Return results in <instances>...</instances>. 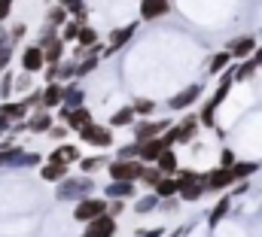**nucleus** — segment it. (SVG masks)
<instances>
[{"instance_id": "24", "label": "nucleus", "mask_w": 262, "mask_h": 237, "mask_svg": "<svg viewBox=\"0 0 262 237\" xmlns=\"http://www.w3.org/2000/svg\"><path fill=\"white\" fill-rule=\"evenodd\" d=\"M134 122H137L134 110H131V107H119V110H116V113L110 116L107 128H134Z\"/></svg>"}, {"instance_id": "7", "label": "nucleus", "mask_w": 262, "mask_h": 237, "mask_svg": "<svg viewBox=\"0 0 262 237\" xmlns=\"http://www.w3.org/2000/svg\"><path fill=\"white\" fill-rule=\"evenodd\" d=\"M201 94H204V82H192V85H186V88H180L171 101H168V110H177V113H183V110H189L192 104L201 101Z\"/></svg>"}, {"instance_id": "30", "label": "nucleus", "mask_w": 262, "mask_h": 237, "mask_svg": "<svg viewBox=\"0 0 262 237\" xmlns=\"http://www.w3.org/2000/svg\"><path fill=\"white\" fill-rule=\"evenodd\" d=\"M28 113H31V110H28L25 104H0V116H6L12 125H15V122H25Z\"/></svg>"}, {"instance_id": "22", "label": "nucleus", "mask_w": 262, "mask_h": 237, "mask_svg": "<svg viewBox=\"0 0 262 237\" xmlns=\"http://www.w3.org/2000/svg\"><path fill=\"white\" fill-rule=\"evenodd\" d=\"M110 161H113L110 155H89V158H79V171H82V177H92L95 171L107 168Z\"/></svg>"}, {"instance_id": "52", "label": "nucleus", "mask_w": 262, "mask_h": 237, "mask_svg": "<svg viewBox=\"0 0 262 237\" xmlns=\"http://www.w3.org/2000/svg\"><path fill=\"white\" fill-rule=\"evenodd\" d=\"M259 37H262V31H259Z\"/></svg>"}, {"instance_id": "6", "label": "nucleus", "mask_w": 262, "mask_h": 237, "mask_svg": "<svg viewBox=\"0 0 262 237\" xmlns=\"http://www.w3.org/2000/svg\"><path fill=\"white\" fill-rule=\"evenodd\" d=\"M143 168L146 164H140V161H110L107 164V174L110 179H116V182H137V179L143 177Z\"/></svg>"}, {"instance_id": "44", "label": "nucleus", "mask_w": 262, "mask_h": 237, "mask_svg": "<svg viewBox=\"0 0 262 237\" xmlns=\"http://www.w3.org/2000/svg\"><path fill=\"white\" fill-rule=\"evenodd\" d=\"M165 234H168V231H165L162 225H159V228H149V231H143V228L134 231V237H165Z\"/></svg>"}, {"instance_id": "21", "label": "nucleus", "mask_w": 262, "mask_h": 237, "mask_svg": "<svg viewBox=\"0 0 262 237\" xmlns=\"http://www.w3.org/2000/svg\"><path fill=\"white\" fill-rule=\"evenodd\" d=\"M232 64H235V61H232V55H229V52L223 49V52L210 55V61H207V73H210V76H223V73H226V70H229Z\"/></svg>"}, {"instance_id": "4", "label": "nucleus", "mask_w": 262, "mask_h": 237, "mask_svg": "<svg viewBox=\"0 0 262 237\" xmlns=\"http://www.w3.org/2000/svg\"><path fill=\"white\" fill-rule=\"evenodd\" d=\"M107 213V201H101V198H82V201H76V207H73V219L76 222H82V225H89V222H95L98 216H104Z\"/></svg>"}, {"instance_id": "26", "label": "nucleus", "mask_w": 262, "mask_h": 237, "mask_svg": "<svg viewBox=\"0 0 262 237\" xmlns=\"http://www.w3.org/2000/svg\"><path fill=\"white\" fill-rule=\"evenodd\" d=\"M177 192H180V188H177V179L174 177H162V182L152 188V195H156L159 201H171V198H177Z\"/></svg>"}, {"instance_id": "49", "label": "nucleus", "mask_w": 262, "mask_h": 237, "mask_svg": "<svg viewBox=\"0 0 262 237\" xmlns=\"http://www.w3.org/2000/svg\"><path fill=\"white\" fill-rule=\"evenodd\" d=\"M6 128H12V122H9V118H6V116H0V134H3Z\"/></svg>"}, {"instance_id": "39", "label": "nucleus", "mask_w": 262, "mask_h": 237, "mask_svg": "<svg viewBox=\"0 0 262 237\" xmlns=\"http://www.w3.org/2000/svg\"><path fill=\"white\" fill-rule=\"evenodd\" d=\"M12 82H15V76H12V73H3V76H0V98H3V101L12 94Z\"/></svg>"}, {"instance_id": "3", "label": "nucleus", "mask_w": 262, "mask_h": 237, "mask_svg": "<svg viewBox=\"0 0 262 237\" xmlns=\"http://www.w3.org/2000/svg\"><path fill=\"white\" fill-rule=\"evenodd\" d=\"M201 131V122H198V113H186L177 125H171V137H174V146H186L192 143Z\"/></svg>"}, {"instance_id": "2", "label": "nucleus", "mask_w": 262, "mask_h": 237, "mask_svg": "<svg viewBox=\"0 0 262 237\" xmlns=\"http://www.w3.org/2000/svg\"><path fill=\"white\" fill-rule=\"evenodd\" d=\"M79 134V140L82 143H89V146H98V149H110L113 146V128H107V125H98V122H89L82 131H76Z\"/></svg>"}, {"instance_id": "14", "label": "nucleus", "mask_w": 262, "mask_h": 237, "mask_svg": "<svg viewBox=\"0 0 262 237\" xmlns=\"http://www.w3.org/2000/svg\"><path fill=\"white\" fill-rule=\"evenodd\" d=\"M232 185H235V179H232V174L226 168H213V171L204 174V188L207 192H226Z\"/></svg>"}, {"instance_id": "51", "label": "nucleus", "mask_w": 262, "mask_h": 237, "mask_svg": "<svg viewBox=\"0 0 262 237\" xmlns=\"http://www.w3.org/2000/svg\"><path fill=\"white\" fill-rule=\"evenodd\" d=\"M165 237H183V228H177V231H171V234H165Z\"/></svg>"}, {"instance_id": "12", "label": "nucleus", "mask_w": 262, "mask_h": 237, "mask_svg": "<svg viewBox=\"0 0 262 237\" xmlns=\"http://www.w3.org/2000/svg\"><path fill=\"white\" fill-rule=\"evenodd\" d=\"M168 12H171V0H140V9H137L140 21H159Z\"/></svg>"}, {"instance_id": "43", "label": "nucleus", "mask_w": 262, "mask_h": 237, "mask_svg": "<svg viewBox=\"0 0 262 237\" xmlns=\"http://www.w3.org/2000/svg\"><path fill=\"white\" fill-rule=\"evenodd\" d=\"M49 137H52L55 143H61V140L67 137V128L64 125H52V128H49Z\"/></svg>"}, {"instance_id": "16", "label": "nucleus", "mask_w": 262, "mask_h": 237, "mask_svg": "<svg viewBox=\"0 0 262 237\" xmlns=\"http://www.w3.org/2000/svg\"><path fill=\"white\" fill-rule=\"evenodd\" d=\"M165 149H168V146H165V140H162V137H159V140H149V143H140V164L152 168Z\"/></svg>"}, {"instance_id": "25", "label": "nucleus", "mask_w": 262, "mask_h": 237, "mask_svg": "<svg viewBox=\"0 0 262 237\" xmlns=\"http://www.w3.org/2000/svg\"><path fill=\"white\" fill-rule=\"evenodd\" d=\"M256 171H259V161H241V158H238V161H235V168H232L229 174H232L235 182H244V179L253 177Z\"/></svg>"}, {"instance_id": "35", "label": "nucleus", "mask_w": 262, "mask_h": 237, "mask_svg": "<svg viewBox=\"0 0 262 237\" xmlns=\"http://www.w3.org/2000/svg\"><path fill=\"white\" fill-rule=\"evenodd\" d=\"M256 70H259V67L253 64V58L241 61V64H235V79H241V82H244V79H250V76H253Z\"/></svg>"}, {"instance_id": "45", "label": "nucleus", "mask_w": 262, "mask_h": 237, "mask_svg": "<svg viewBox=\"0 0 262 237\" xmlns=\"http://www.w3.org/2000/svg\"><path fill=\"white\" fill-rule=\"evenodd\" d=\"M12 88H15V91H31V76H28V73L18 76V79L12 82Z\"/></svg>"}, {"instance_id": "8", "label": "nucleus", "mask_w": 262, "mask_h": 237, "mask_svg": "<svg viewBox=\"0 0 262 237\" xmlns=\"http://www.w3.org/2000/svg\"><path fill=\"white\" fill-rule=\"evenodd\" d=\"M256 46H259V40H256V37H235V40L226 46V52L232 55V61H235V64H241V61L253 58Z\"/></svg>"}, {"instance_id": "32", "label": "nucleus", "mask_w": 262, "mask_h": 237, "mask_svg": "<svg viewBox=\"0 0 262 237\" xmlns=\"http://www.w3.org/2000/svg\"><path fill=\"white\" fill-rule=\"evenodd\" d=\"M159 207H162V201H159L156 195H143V198L134 201V213H140V216H146V213H152V210H159Z\"/></svg>"}, {"instance_id": "29", "label": "nucleus", "mask_w": 262, "mask_h": 237, "mask_svg": "<svg viewBox=\"0 0 262 237\" xmlns=\"http://www.w3.org/2000/svg\"><path fill=\"white\" fill-rule=\"evenodd\" d=\"M207 188H204V174H201V179L198 182H192V185H186V188H180V201H186V204H195V201H201V195H204Z\"/></svg>"}, {"instance_id": "42", "label": "nucleus", "mask_w": 262, "mask_h": 237, "mask_svg": "<svg viewBox=\"0 0 262 237\" xmlns=\"http://www.w3.org/2000/svg\"><path fill=\"white\" fill-rule=\"evenodd\" d=\"M58 6H64L67 15H76L79 9H85V3H82V0H58Z\"/></svg>"}, {"instance_id": "38", "label": "nucleus", "mask_w": 262, "mask_h": 237, "mask_svg": "<svg viewBox=\"0 0 262 237\" xmlns=\"http://www.w3.org/2000/svg\"><path fill=\"white\" fill-rule=\"evenodd\" d=\"M235 161H238V155H235V149H229V146H223V152H220V168H226V171H232V168H235Z\"/></svg>"}, {"instance_id": "23", "label": "nucleus", "mask_w": 262, "mask_h": 237, "mask_svg": "<svg viewBox=\"0 0 262 237\" xmlns=\"http://www.w3.org/2000/svg\"><path fill=\"white\" fill-rule=\"evenodd\" d=\"M82 101H85V91L79 88V82H70V85H64V104H61V107H67V110H76V107H85Z\"/></svg>"}, {"instance_id": "28", "label": "nucleus", "mask_w": 262, "mask_h": 237, "mask_svg": "<svg viewBox=\"0 0 262 237\" xmlns=\"http://www.w3.org/2000/svg\"><path fill=\"white\" fill-rule=\"evenodd\" d=\"M92 46H98V31L92 25H82L79 28V37H76V52H85Z\"/></svg>"}, {"instance_id": "40", "label": "nucleus", "mask_w": 262, "mask_h": 237, "mask_svg": "<svg viewBox=\"0 0 262 237\" xmlns=\"http://www.w3.org/2000/svg\"><path fill=\"white\" fill-rule=\"evenodd\" d=\"M25 34H28V25H25V21H18V25H12V34H9V43L15 46L18 40H25Z\"/></svg>"}, {"instance_id": "46", "label": "nucleus", "mask_w": 262, "mask_h": 237, "mask_svg": "<svg viewBox=\"0 0 262 237\" xmlns=\"http://www.w3.org/2000/svg\"><path fill=\"white\" fill-rule=\"evenodd\" d=\"M9 12H12V0H0V21L9 18Z\"/></svg>"}, {"instance_id": "27", "label": "nucleus", "mask_w": 262, "mask_h": 237, "mask_svg": "<svg viewBox=\"0 0 262 237\" xmlns=\"http://www.w3.org/2000/svg\"><path fill=\"white\" fill-rule=\"evenodd\" d=\"M128 107L134 110V116H137V118H149L156 110H159V104H156L152 98H134Z\"/></svg>"}, {"instance_id": "19", "label": "nucleus", "mask_w": 262, "mask_h": 237, "mask_svg": "<svg viewBox=\"0 0 262 237\" xmlns=\"http://www.w3.org/2000/svg\"><path fill=\"white\" fill-rule=\"evenodd\" d=\"M64 104V85L61 82H49L43 88V110H55Z\"/></svg>"}, {"instance_id": "36", "label": "nucleus", "mask_w": 262, "mask_h": 237, "mask_svg": "<svg viewBox=\"0 0 262 237\" xmlns=\"http://www.w3.org/2000/svg\"><path fill=\"white\" fill-rule=\"evenodd\" d=\"M162 177H165L162 171H156V168H143V177H140V182H143L146 188H156V185L162 182Z\"/></svg>"}, {"instance_id": "15", "label": "nucleus", "mask_w": 262, "mask_h": 237, "mask_svg": "<svg viewBox=\"0 0 262 237\" xmlns=\"http://www.w3.org/2000/svg\"><path fill=\"white\" fill-rule=\"evenodd\" d=\"M134 195H137V182H116V179H110L104 185V198L107 201H125V198H134Z\"/></svg>"}, {"instance_id": "37", "label": "nucleus", "mask_w": 262, "mask_h": 237, "mask_svg": "<svg viewBox=\"0 0 262 237\" xmlns=\"http://www.w3.org/2000/svg\"><path fill=\"white\" fill-rule=\"evenodd\" d=\"M79 28H82V25H76V21L70 18L64 28H61V34H58V37H61V43H73V40L79 37Z\"/></svg>"}, {"instance_id": "31", "label": "nucleus", "mask_w": 262, "mask_h": 237, "mask_svg": "<svg viewBox=\"0 0 262 237\" xmlns=\"http://www.w3.org/2000/svg\"><path fill=\"white\" fill-rule=\"evenodd\" d=\"M67 164H46L43 171H40V177L46 179V182H64L67 179Z\"/></svg>"}, {"instance_id": "17", "label": "nucleus", "mask_w": 262, "mask_h": 237, "mask_svg": "<svg viewBox=\"0 0 262 237\" xmlns=\"http://www.w3.org/2000/svg\"><path fill=\"white\" fill-rule=\"evenodd\" d=\"M55 125V118H52V113L49 110H37L34 116L25 122V128L31 131V134H49V128Z\"/></svg>"}, {"instance_id": "10", "label": "nucleus", "mask_w": 262, "mask_h": 237, "mask_svg": "<svg viewBox=\"0 0 262 237\" xmlns=\"http://www.w3.org/2000/svg\"><path fill=\"white\" fill-rule=\"evenodd\" d=\"M134 34H137V21H131V25H125V28L110 31V43H107V49H104V55H101V58H113V55H116V52L128 43Z\"/></svg>"}, {"instance_id": "20", "label": "nucleus", "mask_w": 262, "mask_h": 237, "mask_svg": "<svg viewBox=\"0 0 262 237\" xmlns=\"http://www.w3.org/2000/svg\"><path fill=\"white\" fill-rule=\"evenodd\" d=\"M152 168H156V171H162L165 177H174V174L180 171V161H177V152H174V149H165V152L159 155V161H156Z\"/></svg>"}, {"instance_id": "48", "label": "nucleus", "mask_w": 262, "mask_h": 237, "mask_svg": "<svg viewBox=\"0 0 262 237\" xmlns=\"http://www.w3.org/2000/svg\"><path fill=\"white\" fill-rule=\"evenodd\" d=\"M253 64H256V67H262V43L256 46V52H253Z\"/></svg>"}, {"instance_id": "11", "label": "nucleus", "mask_w": 262, "mask_h": 237, "mask_svg": "<svg viewBox=\"0 0 262 237\" xmlns=\"http://www.w3.org/2000/svg\"><path fill=\"white\" fill-rule=\"evenodd\" d=\"M116 231H119V222L113 219V216H98L95 222H89L85 225V231H82V237H116Z\"/></svg>"}, {"instance_id": "41", "label": "nucleus", "mask_w": 262, "mask_h": 237, "mask_svg": "<svg viewBox=\"0 0 262 237\" xmlns=\"http://www.w3.org/2000/svg\"><path fill=\"white\" fill-rule=\"evenodd\" d=\"M122 213H125V201H107V216L119 219Z\"/></svg>"}, {"instance_id": "5", "label": "nucleus", "mask_w": 262, "mask_h": 237, "mask_svg": "<svg viewBox=\"0 0 262 237\" xmlns=\"http://www.w3.org/2000/svg\"><path fill=\"white\" fill-rule=\"evenodd\" d=\"M92 188H95V182L89 177L64 179V182H58V201H82V198H89Z\"/></svg>"}, {"instance_id": "33", "label": "nucleus", "mask_w": 262, "mask_h": 237, "mask_svg": "<svg viewBox=\"0 0 262 237\" xmlns=\"http://www.w3.org/2000/svg\"><path fill=\"white\" fill-rule=\"evenodd\" d=\"M64 25H67V9L64 6H52V9L46 12V28H55V31H58V28H64Z\"/></svg>"}, {"instance_id": "50", "label": "nucleus", "mask_w": 262, "mask_h": 237, "mask_svg": "<svg viewBox=\"0 0 262 237\" xmlns=\"http://www.w3.org/2000/svg\"><path fill=\"white\" fill-rule=\"evenodd\" d=\"M0 46H9V34L6 31H0Z\"/></svg>"}, {"instance_id": "9", "label": "nucleus", "mask_w": 262, "mask_h": 237, "mask_svg": "<svg viewBox=\"0 0 262 237\" xmlns=\"http://www.w3.org/2000/svg\"><path fill=\"white\" fill-rule=\"evenodd\" d=\"M58 118L64 122L67 131H82L89 122H95L89 107H76V110H67V107H61V110H58Z\"/></svg>"}, {"instance_id": "47", "label": "nucleus", "mask_w": 262, "mask_h": 237, "mask_svg": "<svg viewBox=\"0 0 262 237\" xmlns=\"http://www.w3.org/2000/svg\"><path fill=\"white\" fill-rule=\"evenodd\" d=\"M162 210H168V213H177V210H180V201H174V198H171V201H162Z\"/></svg>"}, {"instance_id": "18", "label": "nucleus", "mask_w": 262, "mask_h": 237, "mask_svg": "<svg viewBox=\"0 0 262 237\" xmlns=\"http://www.w3.org/2000/svg\"><path fill=\"white\" fill-rule=\"evenodd\" d=\"M232 204H235V198H232V195H223V198L216 201V207L207 213V225H210V228H216V225L232 213Z\"/></svg>"}, {"instance_id": "34", "label": "nucleus", "mask_w": 262, "mask_h": 237, "mask_svg": "<svg viewBox=\"0 0 262 237\" xmlns=\"http://www.w3.org/2000/svg\"><path fill=\"white\" fill-rule=\"evenodd\" d=\"M116 161H140V143H125L116 149Z\"/></svg>"}, {"instance_id": "13", "label": "nucleus", "mask_w": 262, "mask_h": 237, "mask_svg": "<svg viewBox=\"0 0 262 237\" xmlns=\"http://www.w3.org/2000/svg\"><path fill=\"white\" fill-rule=\"evenodd\" d=\"M21 70L28 73V76H34V73H40V70H46V58H43V49L34 43V46H25V52H21Z\"/></svg>"}, {"instance_id": "1", "label": "nucleus", "mask_w": 262, "mask_h": 237, "mask_svg": "<svg viewBox=\"0 0 262 237\" xmlns=\"http://www.w3.org/2000/svg\"><path fill=\"white\" fill-rule=\"evenodd\" d=\"M171 128L168 118H137L134 122V143H149V140H159L165 131Z\"/></svg>"}]
</instances>
